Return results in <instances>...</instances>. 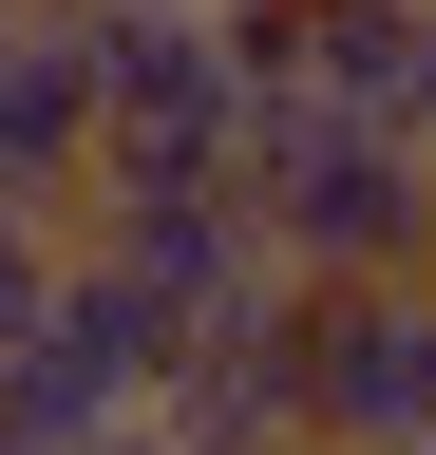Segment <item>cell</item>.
<instances>
[{"label":"cell","mask_w":436,"mask_h":455,"mask_svg":"<svg viewBox=\"0 0 436 455\" xmlns=\"http://www.w3.org/2000/svg\"><path fill=\"white\" fill-rule=\"evenodd\" d=\"M228 209L285 284H436V171L379 133V114H322V95H266L247 152H228Z\"/></svg>","instance_id":"6da1fadb"},{"label":"cell","mask_w":436,"mask_h":455,"mask_svg":"<svg viewBox=\"0 0 436 455\" xmlns=\"http://www.w3.org/2000/svg\"><path fill=\"white\" fill-rule=\"evenodd\" d=\"M58 38H76V95H95V171H152V190H228V152H247V57L209 0H58ZM76 171V190H95Z\"/></svg>","instance_id":"7a4b0ae2"},{"label":"cell","mask_w":436,"mask_h":455,"mask_svg":"<svg viewBox=\"0 0 436 455\" xmlns=\"http://www.w3.org/2000/svg\"><path fill=\"white\" fill-rule=\"evenodd\" d=\"M171 379V323L133 304L115 266H58V304L0 341V455H115Z\"/></svg>","instance_id":"3957f363"},{"label":"cell","mask_w":436,"mask_h":455,"mask_svg":"<svg viewBox=\"0 0 436 455\" xmlns=\"http://www.w3.org/2000/svg\"><path fill=\"white\" fill-rule=\"evenodd\" d=\"M76 266H115L171 341H247L266 304H285V266L247 247V209L228 190H152V171H95L76 190Z\"/></svg>","instance_id":"277c9868"},{"label":"cell","mask_w":436,"mask_h":455,"mask_svg":"<svg viewBox=\"0 0 436 455\" xmlns=\"http://www.w3.org/2000/svg\"><path fill=\"white\" fill-rule=\"evenodd\" d=\"M436 436V284H304V455Z\"/></svg>","instance_id":"5b68a950"},{"label":"cell","mask_w":436,"mask_h":455,"mask_svg":"<svg viewBox=\"0 0 436 455\" xmlns=\"http://www.w3.org/2000/svg\"><path fill=\"white\" fill-rule=\"evenodd\" d=\"M76 171H95L76 38H58V0H0V209H76Z\"/></svg>","instance_id":"8992f818"},{"label":"cell","mask_w":436,"mask_h":455,"mask_svg":"<svg viewBox=\"0 0 436 455\" xmlns=\"http://www.w3.org/2000/svg\"><path fill=\"white\" fill-rule=\"evenodd\" d=\"M58 266H76V209H0V341L58 304Z\"/></svg>","instance_id":"52a82bcc"},{"label":"cell","mask_w":436,"mask_h":455,"mask_svg":"<svg viewBox=\"0 0 436 455\" xmlns=\"http://www.w3.org/2000/svg\"><path fill=\"white\" fill-rule=\"evenodd\" d=\"M399 152L436 171V0H417V57H399Z\"/></svg>","instance_id":"ba28073f"},{"label":"cell","mask_w":436,"mask_h":455,"mask_svg":"<svg viewBox=\"0 0 436 455\" xmlns=\"http://www.w3.org/2000/svg\"><path fill=\"white\" fill-rule=\"evenodd\" d=\"M115 455H152V436H115Z\"/></svg>","instance_id":"9c48e42d"},{"label":"cell","mask_w":436,"mask_h":455,"mask_svg":"<svg viewBox=\"0 0 436 455\" xmlns=\"http://www.w3.org/2000/svg\"><path fill=\"white\" fill-rule=\"evenodd\" d=\"M417 455H436V436H417Z\"/></svg>","instance_id":"30bf717a"}]
</instances>
